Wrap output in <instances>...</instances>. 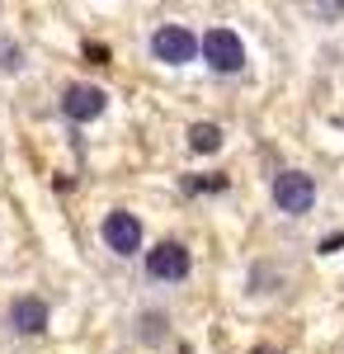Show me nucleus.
<instances>
[{
  "instance_id": "nucleus-1",
  "label": "nucleus",
  "mask_w": 344,
  "mask_h": 354,
  "mask_svg": "<svg viewBox=\"0 0 344 354\" xmlns=\"http://www.w3.org/2000/svg\"><path fill=\"white\" fill-rule=\"evenodd\" d=\"M274 208L278 213H288V218H302V213H312L316 208V180L307 175V170H283V175H274Z\"/></svg>"
},
{
  "instance_id": "nucleus-2",
  "label": "nucleus",
  "mask_w": 344,
  "mask_h": 354,
  "mask_svg": "<svg viewBox=\"0 0 344 354\" xmlns=\"http://www.w3.org/2000/svg\"><path fill=\"white\" fill-rule=\"evenodd\" d=\"M198 57L208 62L217 76H236L240 66H245V43H240L231 28H208L203 43H198Z\"/></svg>"
},
{
  "instance_id": "nucleus-3",
  "label": "nucleus",
  "mask_w": 344,
  "mask_h": 354,
  "mask_svg": "<svg viewBox=\"0 0 344 354\" xmlns=\"http://www.w3.org/2000/svg\"><path fill=\"white\" fill-rule=\"evenodd\" d=\"M189 270H193V255L184 241H156L146 250V279L156 283H184Z\"/></svg>"
},
{
  "instance_id": "nucleus-4",
  "label": "nucleus",
  "mask_w": 344,
  "mask_h": 354,
  "mask_svg": "<svg viewBox=\"0 0 344 354\" xmlns=\"http://www.w3.org/2000/svg\"><path fill=\"white\" fill-rule=\"evenodd\" d=\"M151 57H156L160 66H189V62L198 57L193 28L189 24H160L156 33H151Z\"/></svg>"
},
{
  "instance_id": "nucleus-5",
  "label": "nucleus",
  "mask_w": 344,
  "mask_h": 354,
  "mask_svg": "<svg viewBox=\"0 0 344 354\" xmlns=\"http://www.w3.org/2000/svg\"><path fill=\"white\" fill-rule=\"evenodd\" d=\"M99 241H104V250H113L118 260H133V255H142V222H137L128 208H113V213L99 222Z\"/></svg>"
},
{
  "instance_id": "nucleus-6",
  "label": "nucleus",
  "mask_w": 344,
  "mask_h": 354,
  "mask_svg": "<svg viewBox=\"0 0 344 354\" xmlns=\"http://www.w3.org/2000/svg\"><path fill=\"white\" fill-rule=\"evenodd\" d=\"M104 109H108V95L99 85H66L61 90V113L71 123H95V118H104Z\"/></svg>"
},
{
  "instance_id": "nucleus-7",
  "label": "nucleus",
  "mask_w": 344,
  "mask_h": 354,
  "mask_svg": "<svg viewBox=\"0 0 344 354\" xmlns=\"http://www.w3.org/2000/svg\"><path fill=\"white\" fill-rule=\"evenodd\" d=\"M5 326L15 330V335H43L48 330V302L33 298V293H19L5 307Z\"/></svg>"
},
{
  "instance_id": "nucleus-8",
  "label": "nucleus",
  "mask_w": 344,
  "mask_h": 354,
  "mask_svg": "<svg viewBox=\"0 0 344 354\" xmlns=\"http://www.w3.org/2000/svg\"><path fill=\"white\" fill-rule=\"evenodd\" d=\"M189 151H198V156H212V151H222V128L217 123H189Z\"/></svg>"
},
{
  "instance_id": "nucleus-9",
  "label": "nucleus",
  "mask_w": 344,
  "mask_h": 354,
  "mask_svg": "<svg viewBox=\"0 0 344 354\" xmlns=\"http://www.w3.org/2000/svg\"><path fill=\"white\" fill-rule=\"evenodd\" d=\"M137 335H142V340H146V345H160V340H165V317H142V330H137Z\"/></svg>"
},
{
  "instance_id": "nucleus-10",
  "label": "nucleus",
  "mask_w": 344,
  "mask_h": 354,
  "mask_svg": "<svg viewBox=\"0 0 344 354\" xmlns=\"http://www.w3.org/2000/svg\"><path fill=\"white\" fill-rule=\"evenodd\" d=\"M316 15L335 24V19H344V0H316Z\"/></svg>"
},
{
  "instance_id": "nucleus-11",
  "label": "nucleus",
  "mask_w": 344,
  "mask_h": 354,
  "mask_svg": "<svg viewBox=\"0 0 344 354\" xmlns=\"http://www.w3.org/2000/svg\"><path fill=\"white\" fill-rule=\"evenodd\" d=\"M340 245H344V232H340V236H325V241H321V255H335Z\"/></svg>"
},
{
  "instance_id": "nucleus-12",
  "label": "nucleus",
  "mask_w": 344,
  "mask_h": 354,
  "mask_svg": "<svg viewBox=\"0 0 344 354\" xmlns=\"http://www.w3.org/2000/svg\"><path fill=\"white\" fill-rule=\"evenodd\" d=\"M255 354H274V350H255Z\"/></svg>"
}]
</instances>
